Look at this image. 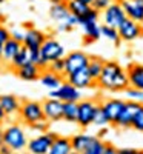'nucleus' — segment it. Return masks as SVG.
Here are the masks:
<instances>
[{"label": "nucleus", "mask_w": 143, "mask_h": 154, "mask_svg": "<svg viewBox=\"0 0 143 154\" xmlns=\"http://www.w3.org/2000/svg\"><path fill=\"white\" fill-rule=\"evenodd\" d=\"M103 63H105V60L100 59V57H89V62H88L86 69H88L89 75L93 77L94 82L99 79V75H100V72H102V68H103Z\"/></svg>", "instance_id": "29"}, {"label": "nucleus", "mask_w": 143, "mask_h": 154, "mask_svg": "<svg viewBox=\"0 0 143 154\" xmlns=\"http://www.w3.org/2000/svg\"><path fill=\"white\" fill-rule=\"evenodd\" d=\"M125 93H126V96H128L129 100H134V102H138V103H143V91H141V89L128 86L125 89Z\"/></svg>", "instance_id": "34"}, {"label": "nucleus", "mask_w": 143, "mask_h": 154, "mask_svg": "<svg viewBox=\"0 0 143 154\" xmlns=\"http://www.w3.org/2000/svg\"><path fill=\"white\" fill-rule=\"evenodd\" d=\"M0 154H12V149L8 145H0Z\"/></svg>", "instance_id": "43"}, {"label": "nucleus", "mask_w": 143, "mask_h": 154, "mask_svg": "<svg viewBox=\"0 0 143 154\" xmlns=\"http://www.w3.org/2000/svg\"><path fill=\"white\" fill-rule=\"evenodd\" d=\"M100 106V102L93 99H85L77 102V125L82 128H88L93 125L94 114Z\"/></svg>", "instance_id": "3"}, {"label": "nucleus", "mask_w": 143, "mask_h": 154, "mask_svg": "<svg viewBox=\"0 0 143 154\" xmlns=\"http://www.w3.org/2000/svg\"><path fill=\"white\" fill-rule=\"evenodd\" d=\"M0 145H3V128H0Z\"/></svg>", "instance_id": "47"}, {"label": "nucleus", "mask_w": 143, "mask_h": 154, "mask_svg": "<svg viewBox=\"0 0 143 154\" xmlns=\"http://www.w3.org/2000/svg\"><path fill=\"white\" fill-rule=\"evenodd\" d=\"M143 103H138V102H134V100H125V106L117 119L115 125L114 126H119V128H131V123H132V119L135 112L138 111V108L141 106Z\"/></svg>", "instance_id": "12"}, {"label": "nucleus", "mask_w": 143, "mask_h": 154, "mask_svg": "<svg viewBox=\"0 0 143 154\" xmlns=\"http://www.w3.org/2000/svg\"><path fill=\"white\" fill-rule=\"evenodd\" d=\"M93 125H96V126H99V128H103V126L111 125V123H109V120H108V117H106V114L103 112V109H102L100 106H99V109H97V111H96V114H94Z\"/></svg>", "instance_id": "33"}, {"label": "nucleus", "mask_w": 143, "mask_h": 154, "mask_svg": "<svg viewBox=\"0 0 143 154\" xmlns=\"http://www.w3.org/2000/svg\"><path fill=\"white\" fill-rule=\"evenodd\" d=\"M66 5H68V9H69V14L75 16L77 19L82 17V16H85L86 12L91 11V8H93L91 5L82 2V0H69Z\"/></svg>", "instance_id": "26"}, {"label": "nucleus", "mask_w": 143, "mask_h": 154, "mask_svg": "<svg viewBox=\"0 0 143 154\" xmlns=\"http://www.w3.org/2000/svg\"><path fill=\"white\" fill-rule=\"evenodd\" d=\"M56 137H57V133H54V131L40 133L38 136L28 140L26 149H28L29 154H48L49 146H51V143H53V140Z\"/></svg>", "instance_id": "6"}, {"label": "nucleus", "mask_w": 143, "mask_h": 154, "mask_svg": "<svg viewBox=\"0 0 143 154\" xmlns=\"http://www.w3.org/2000/svg\"><path fill=\"white\" fill-rule=\"evenodd\" d=\"M114 2V0H94L93 2V9H96V11H99V12H102L103 9H106L111 3Z\"/></svg>", "instance_id": "37"}, {"label": "nucleus", "mask_w": 143, "mask_h": 154, "mask_svg": "<svg viewBox=\"0 0 143 154\" xmlns=\"http://www.w3.org/2000/svg\"><path fill=\"white\" fill-rule=\"evenodd\" d=\"M103 148H105V142L96 136V139H94L93 142H91L80 154H102V152H103Z\"/></svg>", "instance_id": "31"}, {"label": "nucleus", "mask_w": 143, "mask_h": 154, "mask_svg": "<svg viewBox=\"0 0 143 154\" xmlns=\"http://www.w3.org/2000/svg\"><path fill=\"white\" fill-rule=\"evenodd\" d=\"M2 51H3V43H0V62H2Z\"/></svg>", "instance_id": "49"}, {"label": "nucleus", "mask_w": 143, "mask_h": 154, "mask_svg": "<svg viewBox=\"0 0 143 154\" xmlns=\"http://www.w3.org/2000/svg\"><path fill=\"white\" fill-rule=\"evenodd\" d=\"M42 108H43V116L45 120L48 122H59L62 120V114H63V102L48 97L42 102Z\"/></svg>", "instance_id": "11"}, {"label": "nucleus", "mask_w": 143, "mask_h": 154, "mask_svg": "<svg viewBox=\"0 0 143 154\" xmlns=\"http://www.w3.org/2000/svg\"><path fill=\"white\" fill-rule=\"evenodd\" d=\"M126 72H128L129 86L143 91V65L141 63H131L126 68Z\"/></svg>", "instance_id": "20"}, {"label": "nucleus", "mask_w": 143, "mask_h": 154, "mask_svg": "<svg viewBox=\"0 0 143 154\" xmlns=\"http://www.w3.org/2000/svg\"><path fill=\"white\" fill-rule=\"evenodd\" d=\"M3 143L8 145L12 149V152H19V151L26 149V143H28L26 133L17 123L8 125L3 130Z\"/></svg>", "instance_id": "2"}, {"label": "nucleus", "mask_w": 143, "mask_h": 154, "mask_svg": "<svg viewBox=\"0 0 143 154\" xmlns=\"http://www.w3.org/2000/svg\"><path fill=\"white\" fill-rule=\"evenodd\" d=\"M48 69L63 75V72H65V59L62 57V59H57V60H54V62H51L49 65H48Z\"/></svg>", "instance_id": "36"}, {"label": "nucleus", "mask_w": 143, "mask_h": 154, "mask_svg": "<svg viewBox=\"0 0 143 154\" xmlns=\"http://www.w3.org/2000/svg\"><path fill=\"white\" fill-rule=\"evenodd\" d=\"M5 120H6V114H5V111H3V108L0 106V126H2L3 123H5Z\"/></svg>", "instance_id": "44"}, {"label": "nucleus", "mask_w": 143, "mask_h": 154, "mask_svg": "<svg viewBox=\"0 0 143 154\" xmlns=\"http://www.w3.org/2000/svg\"><path fill=\"white\" fill-rule=\"evenodd\" d=\"M62 2H65V3H68V2H69V0H62Z\"/></svg>", "instance_id": "52"}, {"label": "nucleus", "mask_w": 143, "mask_h": 154, "mask_svg": "<svg viewBox=\"0 0 143 154\" xmlns=\"http://www.w3.org/2000/svg\"><path fill=\"white\" fill-rule=\"evenodd\" d=\"M23 31H19V29H14V31H11V37L12 38H16L17 42H22L23 40Z\"/></svg>", "instance_id": "42"}, {"label": "nucleus", "mask_w": 143, "mask_h": 154, "mask_svg": "<svg viewBox=\"0 0 143 154\" xmlns=\"http://www.w3.org/2000/svg\"><path fill=\"white\" fill-rule=\"evenodd\" d=\"M42 71L43 69L38 68L35 63H31L29 62V63H26V65L17 68L16 69V74H17L19 79H22L25 82H35V80H38V77H40Z\"/></svg>", "instance_id": "19"}, {"label": "nucleus", "mask_w": 143, "mask_h": 154, "mask_svg": "<svg viewBox=\"0 0 143 154\" xmlns=\"http://www.w3.org/2000/svg\"><path fill=\"white\" fill-rule=\"evenodd\" d=\"M123 106H125V100H122V99H106V100L100 102V108L106 114L111 125H115Z\"/></svg>", "instance_id": "14"}, {"label": "nucleus", "mask_w": 143, "mask_h": 154, "mask_svg": "<svg viewBox=\"0 0 143 154\" xmlns=\"http://www.w3.org/2000/svg\"><path fill=\"white\" fill-rule=\"evenodd\" d=\"M69 154H79V152H74V151H72V152H69Z\"/></svg>", "instance_id": "54"}, {"label": "nucleus", "mask_w": 143, "mask_h": 154, "mask_svg": "<svg viewBox=\"0 0 143 154\" xmlns=\"http://www.w3.org/2000/svg\"><path fill=\"white\" fill-rule=\"evenodd\" d=\"M9 37H11V31H8V28H5L3 25L0 23V43L6 42Z\"/></svg>", "instance_id": "39"}, {"label": "nucleus", "mask_w": 143, "mask_h": 154, "mask_svg": "<svg viewBox=\"0 0 143 154\" xmlns=\"http://www.w3.org/2000/svg\"><path fill=\"white\" fill-rule=\"evenodd\" d=\"M49 2H51V5H54V3H60L62 0H49Z\"/></svg>", "instance_id": "50"}, {"label": "nucleus", "mask_w": 143, "mask_h": 154, "mask_svg": "<svg viewBox=\"0 0 143 154\" xmlns=\"http://www.w3.org/2000/svg\"><path fill=\"white\" fill-rule=\"evenodd\" d=\"M99 19H100V12L91 8V11H88L85 16L79 17V25L80 26H85V25H89V23H97Z\"/></svg>", "instance_id": "32"}, {"label": "nucleus", "mask_w": 143, "mask_h": 154, "mask_svg": "<svg viewBox=\"0 0 143 154\" xmlns=\"http://www.w3.org/2000/svg\"><path fill=\"white\" fill-rule=\"evenodd\" d=\"M65 59V72L63 75H68L74 71H79L88 66L89 62V56L83 51H72V53L66 54L63 57Z\"/></svg>", "instance_id": "9"}, {"label": "nucleus", "mask_w": 143, "mask_h": 154, "mask_svg": "<svg viewBox=\"0 0 143 154\" xmlns=\"http://www.w3.org/2000/svg\"><path fill=\"white\" fill-rule=\"evenodd\" d=\"M49 97L57 99L60 102H79L82 100V91L77 89L75 86H72L69 82L63 80V83L57 89L49 91Z\"/></svg>", "instance_id": "8"}, {"label": "nucleus", "mask_w": 143, "mask_h": 154, "mask_svg": "<svg viewBox=\"0 0 143 154\" xmlns=\"http://www.w3.org/2000/svg\"><path fill=\"white\" fill-rule=\"evenodd\" d=\"M131 128H134V130L138 131V133H143V105L135 112L134 119H132V123H131Z\"/></svg>", "instance_id": "35"}, {"label": "nucleus", "mask_w": 143, "mask_h": 154, "mask_svg": "<svg viewBox=\"0 0 143 154\" xmlns=\"http://www.w3.org/2000/svg\"><path fill=\"white\" fill-rule=\"evenodd\" d=\"M2 3H5V0H0V5H2Z\"/></svg>", "instance_id": "53"}, {"label": "nucleus", "mask_w": 143, "mask_h": 154, "mask_svg": "<svg viewBox=\"0 0 143 154\" xmlns=\"http://www.w3.org/2000/svg\"><path fill=\"white\" fill-rule=\"evenodd\" d=\"M96 85L105 91H112V93H120L129 86L128 80V72L126 69L117 62H106L103 63L102 72L99 79L96 80Z\"/></svg>", "instance_id": "1"}, {"label": "nucleus", "mask_w": 143, "mask_h": 154, "mask_svg": "<svg viewBox=\"0 0 143 154\" xmlns=\"http://www.w3.org/2000/svg\"><path fill=\"white\" fill-rule=\"evenodd\" d=\"M96 139V136H91V134H85V133H82V134H75V136H72L69 140H71V146H72V151L74 152H82L93 140Z\"/></svg>", "instance_id": "23"}, {"label": "nucleus", "mask_w": 143, "mask_h": 154, "mask_svg": "<svg viewBox=\"0 0 143 154\" xmlns=\"http://www.w3.org/2000/svg\"><path fill=\"white\" fill-rule=\"evenodd\" d=\"M128 19L143 25V0H119Z\"/></svg>", "instance_id": "16"}, {"label": "nucleus", "mask_w": 143, "mask_h": 154, "mask_svg": "<svg viewBox=\"0 0 143 154\" xmlns=\"http://www.w3.org/2000/svg\"><path fill=\"white\" fill-rule=\"evenodd\" d=\"M102 19H103V23L108 25V26H112V28H119L122 22L126 19V14L122 8V5L119 2H112L106 9H103L102 12Z\"/></svg>", "instance_id": "7"}, {"label": "nucleus", "mask_w": 143, "mask_h": 154, "mask_svg": "<svg viewBox=\"0 0 143 154\" xmlns=\"http://www.w3.org/2000/svg\"><path fill=\"white\" fill-rule=\"evenodd\" d=\"M48 125H49V122L48 120H38V122H35V123H32V125H29L32 130H35V131H38V133H46L48 131Z\"/></svg>", "instance_id": "38"}, {"label": "nucleus", "mask_w": 143, "mask_h": 154, "mask_svg": "<svg viewBox=\"0 0 143 154\" xmlns=\"http://www.w3.org/2000/svg\"><path fill=\"white\" fill-rule=\"evenodd\" d=\"M82 28H83V42H85V45L94 43L102 37L99 23H89V25H85V26H82Z\"/></svg>", "instance_id": "24"}, {"label": "nucleus", "mask_w": 143, "mask_h": 154, "mask_svg": "<svg viewBox=\"0 0 143 154\" xmlns=\"http://www.w3.org/2000/svg\"><path fill=\"white\" fill-rule=\"evenodd\" d=\"M82 2H85V3H88V5H93L94 0H82Z\"/></svg>", "instance_id": "51"}, {"label": "nucleus", "mask_w": 143, "mask_h": 154, "mask_svg": "<svg viewBox=\"0 0 143 154\" xmlns=\"http://www.w3.org/2000/svg\"><path fill=\"white\" fill-rule=\"evenodd\" d=\"M38 53H40L42 59L49 65L51 62L65 57V48H63V45L57 40V38L46 35L43 45L40 46V49H38Z\"/></svg>", "instance_id": "5"}, {"label": "nucleus", "mask_w": 143, "mask_h": 154, "mask_svg": "<svg viewBox=\"0 0 143 154\" xmlns=\"http://www.w3.org/2000/svg\"><path fill=\"white\" fill-rule=\"evenodd\" d=\"M63 23H66V25H69L71 28H74V26H77V25H79V19H77L75 16H72V14H69L66 19L63 20Z\"/></svg>", "instance_id": "40"}, {"label": "nucleus", "mask_w": 143, "mask_h": 154, "mask_svg": "<svg viewBox=\"0 0 143 154\" xmlns=\"http://www.w3.org/2000/svg\"><path fill=\"white\" fill-rule=\"evenodd\" d=\"M117 31H119L120 40H123V42H134L135 38L143 35V25H140V23H137V22L126 17L122 22L120 26L117 28Z\"/></svg>", "instance_id": "10"}, {"label": "nucleus", "mask_w": 143, "mask_h": 154, "mask_svg": "<svg viewBox=\"0 0 143 154\" xmlns=\"http://www.w3.org/2000/svg\"><path fill=\"white\" fill-rule=\"evenodd\" d=\"M131 151L132 149H128V148L126 149H119V154H131Z\"/></svg>", "instance_id": "46"}, {"label": "nucleus", "mask_w": 143, "mask_h": 154, "mask_svg": "<svg viewBox=\"0 0 143 154\" xmlns=\"http://www.w3.org/2000/svg\"><path fill=\"white\" fill-rule=\"evenodd\" d=\"M22 48V42H17L16 38L9 37L6 42H3V51H2V62L0 63H5V65H9L11 60L14 59V56L20 51Z\"/></svg>", "instance_id": "21"}, {"label": "nucleus", "mask_w": 143, "mask_h": 154, "mask_svg": "<svg viewBox=\"0 0 143 154\" xmlns=\"http://www.w3.org/2000/svg\"><path fill=\"white\" fill-rule=\"evenodd\" d=\"M102 154H119V149H117L114 145H111V143H105V148H103Z\"/></svg>", "instance_id": "41"}, {"label": "nucleus", "mask_w": 143, "mask_h": 154, "mask_svg": "<svg viewBox=\"0 0 143 154\" xmlns=\"http://www.w3.org/2000/svg\"><path fill=\"white\" fill-rule=\"evenodd\" d=\"M19 116L23 123L26 125H32L38 120H43V108H42V102L37 100H22L20 105V111Z\"/></svg>", "instance_id": "4"}, {"label": "nucleus", "mask_w": 143, "mask_h": 154, "mask_svg": "<svg viewBox=\"0 0 143 154\" xmlns=\"http://www.w3.org/2000/svg\"><path fill=\"white\" fill-rule=\"evenodd\" d=\"M65 80L69 82L72 86H75L77 89H86V88H91V86H94L96 82L93 80V77L89 75L88 69L83 68V69H79V71H74L68 75H65Z\"/></svg>", "instance_id": "15"}, {"label": "nucleus", "mask_w": 143, "mask_h": 154, "mask_svg": "<svg viewBox=\"0 0 143 154\" xmlns=\"http://www.w3.org/2000/svg\"><path fill=\"white\" fill-rule=\"evenodd\" d=\"M69 152H72L71 140L69 137H63V136H57L53 140L48 151V154H69Z\"/></svg>", "instance_id": "22"}, {"label": "nucleus", "mask_w": 143, "mask_h": 154, "mask_svg": "<svg viewBox=\"0 0 143 154\" xmlns=\"http://www.w3.org/2000/svg\"><path fill=\"white\" fill-rule=\"evenodd\" d=\"M131 154H143V149H132Z\"/></svg>", "instance_id": "48"}, {"label": "nucleus", "mask_w": 143, "mask_h": 154, "mask_svg": "<svg viewBox=\"0 0 143 154\" xmlns=\"http://www.w3.org/2000/svg\"><path fill=\"white\" fill-rule=\"evenodd\" d=\"M46 38V34L37 28H28L23 34V40H22V45L26 48L28 51H38L40 46L43 45Z\"/></svg>", "instance_id": "13"}, {"label": "nucleus", "mask_w": 143, "mask_h": 154, "mask_svg": "<svg viewBox=\"0 0 143 154\" xmlns=\"http://www.w3.org/2000/svg\"><path fill=\"white\" fill-rule=\"evenodd\" d=\"M100 34H102V37L108 38L109 42H112V43H115V45H119V43L122 42L120 37H119V31H117V28L108 26V25H105V23L100 26Z\"/></svg>", "instance_id": "30"}, {"label": "nucleus", "mask_w": 143, "mask_h": 154, "mask_svg": "<svg viewBox=\"0 0 143 154\" xmlns=\"http://www.w3.org/2000/svg\"><path fill=\"white\" fill-rule=\"evenodd\" d=\"M65 80V75L62 74H57V72H53L49 71L48 68L42 71L40 77H38V82H40L45 88H48L49 91H53V89H57Z\"/></svg>", "instance_id": "18"}, {"label": "nucleus", "mask_w": 143, "mask_h": 154, "mask_svg": "<svg viewBox=\"0 0 143 154\" xmlns=\"http://www.w3.org/2000/svg\"><path fill=\"white\" fill-rule=\"evenodd\" d=\"M20 105H22V100L14 94H2L0 96V106L3 108L6 117L17 116L20 111Z\"/></svg>", "instance_id": "17"}, {"label": "nucleus", "mask_w": 143, "mask_h": 154, "mask_svg": "<svg viewBox=\"0 0 143 154\" xmlns=\"http://www.w3.org/2000/svg\"><path fill=\"white\" fill-rule=\"evenodd\" d=\"M62 120L75 123L77 122V102H63Z\"/></svg>", "instance_id": "27"}, {"label": "nucleus", "mask_w": 143, "mask_h": 154, "mask_svg": "<svg viewBox=\"0 0 143 154\" xmlns=\"http://www.w3.org/2000/svg\"><path fill=\"white\" fill-rule=\"evenodd\" d=\"M59 29H60V31H71L72 28L69 26V25H66V23H63V22H62V23H60V26H59Z\"/></svg>", "instance_id": "45"}, {"label": "nucleus", "mask_w": 143, "mask_h": 154, "mask_svg": "<svg viewBox=\"0 0 143 154\" xmlns=\"http://www.w3.org/2000/svg\"><path fill=\"white\" fill-rule=\"evenodd\" d=\"M29 62H31V59H29V51L22 45L20 51L14 56V59L11 60L9 66H11L12 69H17V68H20V66H23V65H26V63H29Z\"/></svg>", "instance_id": "28"}, {"label": "nucleus", "mask_w": 143, "mask_h": 154, "mask_svg": "<svg viewBox=\"0 0 143 154\" xmlns=\"http://www.w3.org/2000/svg\"><path fill=\"white\" fill-rule=\"evenodd\" d=\"M49 16L53 20L62 23L65 19H66L69 16V9H68V5L65 3V2H60V3H54V5H51L49 8Z\"/></svg>", "instance_id": "25"}]
</instances>
